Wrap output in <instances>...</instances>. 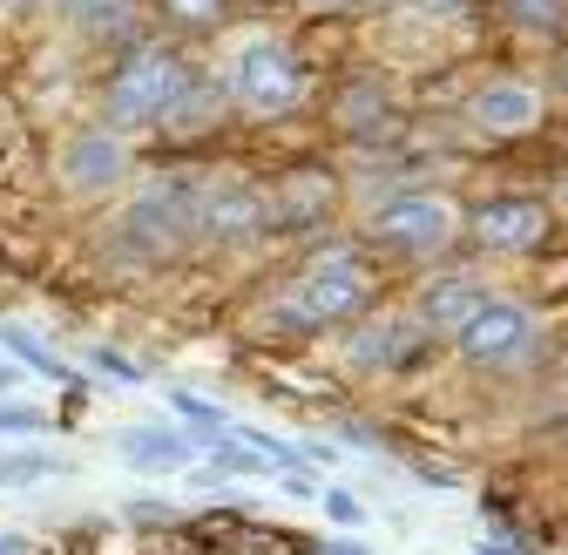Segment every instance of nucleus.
<instances>
[{
    "instance_id": "1",
    "label": "nucleus",
    "mask_w": 568,
    "mask_h": 555,
    "mask_svg": "<svg viewBox=\"0 0 568 555\" xmlns=\"http://www.w3.org/2000/svg\"><path fill=\"white\" fill-rule=\"evenodd\" d=\"M203 170H163L150 183H135L122 196V211L109 224V258L122 264H163L176 251L196 244V218H203Z\"/></svg>"
},
{
    "instance_id": "18",
    "label": "nucleus",
    "mask_w": 568,
    "mask_h": 555,
    "mask_svg": "<svg viewBox=\"0 0 568 555\" xmlns=\"http://www.w3.org/2000/svg\"><path fill=\"white\" fill-rule=\"evenodd\" d=\"M170 413H176L183 427H196L203 441H217V434H231V427H237L231 413H224L217 400H203V393H170Z\"/></svg>"
},
{
    "instance_id": "25",
    "label": "nucleus",
    "mask_w": 568,
    "mask_h": 555,
    "mask_svg": "<svg viewBox=\"0 0 568 555\" xmlns=\"http://www.w3.org/2000/svg\"><path fill=\"white\" fill-rule=\"evenodd\" d=\"M163 515H170L163 495H135V502H129V522H163Z\"/></svg>"
},
{
    "instance_id": "17",
    "label": "nucleus",
    "mask_w": 568,
    "mask_h": 555,
    "mask_svg": "<svg viewBox=\"0 0 568 555\" xmlns=\"http://www.w3.org/2000/svg\"><path fill=\"white\" fill-rule=\"evenodd\" d=\"M48 474H68V461L48 447H0V488H34Z\"/></svg>"
},
{
    "instance_id": "8",
    "label": "nucleus",
    "mask_w": 568,
    "mask_h": 555,
    "mask_svg": "<svg viewBox=\"0 0 568 555\" xmlns=\"http://www.w3.org/2000/svg\"><path fill=\"white\" fill-rule=\"evenodd\" d=\"M251 238H271V190L244 176H210L196 244H251Z\"/></svg>"
},
{
    "instance_id": "16",
    "label": "nucleus",
    "mask_w": 568,
    "mask_h": 555,
    "mask_svg": "<svg viewBox=\"0 0 568 555\" xmlns=\"http://www.w3.org/2000/svg\"><path fill=\"white\" fill-rule=\"evenodd\" d=\"M217 109H224V89L203 82V75H190V89H183L176 109L163 115V135H196L203 122H217Z\"/></svg>"
},
{
    "instance_id": "13",
    "label": "nucleus",
    "mask_w": 568,
    "mask_h": 555,
    "mask_svg": "<svg viewBox=\"0 0 568 555\" xmlns=\"http://www.w3.org/2000/svg\"><path fill=\"white\" fill-rule=\"evenodd\" d=\"M115 454H122L135 474H176V467H190L196 441H190L183 427H170V421H142V427H122V434H115Z\"/></svg>"
},
{
    "instance_id": "11",
    "label": "nucleus",
    "mask_w": 568,
    "mask_h": 555,
    "mask_svg": "<svg viewBox=\"0 0 568 555\" xmlns=\"http://www.w3.org/2000/svg\"><path fill=\"white\" fill-rule=\"evenodd\" d=\"M426 345H434V332L406 312V319H373V325H359V332H352V353H345V360L359 366V373H406Z\"/></svg>"
},
{
    "instance_id": "9",
    "label": "nucleus",
    "mask_w": 568,
    "mask_h": 555,
    "mask_svg": "<svg viewBox=\"0 0 568 555\" xmlns=\"http://www.w3.org/2000/svg\"><path fill=\"white\" fill-rule=\"evenodd\" d=\"M474 244L480 251H501V258H521V251H541L548 244V211L535 196H494L467 218Z\"/></svg>"
},
{
    "instance_id": "28",
    "label": "nucleus",
    "mask_w": 568,
    "mask_h": 555,
    "mask_svg": "<svg viewBox=\"0 0 568 555\" xmlns=\"http://www.w3.org/2000/svg\"><path fill=\"white\" fill-rule=\"evenodd\" d=\"M318 555H373V548H366V542H325Z\"/></svg>"
},
{
    "instance_id": "20",
    "label": "nucleus",
    "mask_w": 568,
    "mask_h": 555,
    "mask_svg": "<svg viewBox=\"0 0 568 555\" xmlns=\"http://www.w3.org/2000/svg\"><path fill=\"white\" fill-rule=\"evenodd\" d=\"M561 14H568V0H508V21L515 28H561Z\"/></svg>"
},
{
    "instance_id": "19",
    "label": "nucleus",
    "mask_w": 568,
    "mask_h": 555,
    "mask_svg": "<svg viewBox=\"0 0 568 555\" xmlns=\"http://www.w3.org/2000/svg\"><path fill=\"white\" fill-rule=\"evenodd\" d=\"M373 122H386V95H379L373 82H359V89L338 102V129H345V135H373Z\"/></svg>"
},
{
    "instance_id": "30",
    "label": "nucleus",
    "mask_w": 568,
    "mask_h": 555,
    "mask_svg": "<svg viewBox=\"0 0 568 555\" xmlns=\"http://www.w3.org/2000/svg\"><path fill=\"white\" fill-rule=\"evenodd\" d=\"M474 555H521L515 542H474Z\"/></svg>"
},
{
    "instance_id": "3",
    "label": "nucleus",
    "mask_w": 568,
    "mask_h": 555,
    "mask_svg": "<svg viewBox=\"0 0 568 555\" xmlns=\"http://www.w3.org/2000/svg\"><path fill=\"white\" fill-rule=\"evenodd\" d=\"M190 89V68H183V54H170V48H129L122 61H115V75H109V89H102V122L115 129V135H129V129H163V115L176 109V95Z\"/></svg>"
},
{
    "instance_id": "15",
    "label": "nucleus",
    "mask_w": 568,
    "mask_h": 555,
    "mask_svg": "<svg viewBox=\"0 0 568 555\" xmlns=\"http://www.w3.org/2000/svg\"><path fill=\"white\" fill-rule=\"evenodd\" d=\"M0 345H8V360H14L21 373H41V380H75V366H68L41 332H28V325H14V319L0 325Z\"/></svg>"
},
{
    "instance_id": "27",
    "label": "nucleus",
    "mask_w": 568,
    "mask_h": 555,
    "mask_svg": "<svg viewBox=\"0 0 568 555\" xmlns=\"http://www.w3.org/2000/svg\"><path fill=\"white\" fill-rule=\"evenodd\" d=\"M0 555H28V535H14V528H0Z\"/></svg>"
},
{
    "instance_id": "26",
    "label": "nucleus",
    "mask_w": 568,
    "mask_h": 555,
    "mask_svg": "<svg viewBox=\"0 0 568 555\" xmlns=\"http://www.w3.org/2000/svg\"><path fill=\"white\" fill-rule=\"evenodd\" d=\"M14 386H21V366H14V360H0V400H8Z\"/></svg>"
},
{
    "instance_id": "23",
    "label": "nucleus",
    "mask_w": 568,
    "mask_h": 555,
    "mask_svg": "<svg viewBox=\"0 0 568 555\" xmlns=\"http://www.w3.org/2000/svg\"><path fill=\"white\" fill-rule=\"evenodd\" d=\"M318 508H325V522H338V528H359V522H366V508H359V495H352V488H325Z\"/></svg>"
},
{
    "instance_id": "7",
    "label": "nucleus",
    "mask_w": 568,
    "mask_h": 555,
    "mask_svg": "<svg viewBox=\"0 0 568 555\" xmlns=\"http://www.w3.org/2000/svg\"><path fill=\"white\" fill-rule=\"evenodd\" d=\"M54 176L68 196H109L115 183H129V135H115L109 122L68 129V143L54 157Z\"/></svg>"
},
{
    "instance_id": "5",
    "label": "nucleus",
    "mask_w": 568,
    "mask_h": 555,
    "mask_svg": "<svg viewBox=\"0 0 568 555\" xmlns=\"http://www.w3.org/2000/svg\"><path fill=\"white\" fill-rule=\"evenodd\" d=\"M231 102H244L251 115H284L298 95H305V75H298V54L284 41H244L231 54V75H224Z\"/></svg>"
},
{
    "instance_id": "24",
    "label": "nucleus",
    "mask_w": 568,
    "mask_h": 555,
    "mask_svg": "<svg viewBox=\"0 0 568 555\" xmlns=\"http://www.w3.org/2000/svg\"><path fill=\"white\" fill-rule=\"evenodd\" d=\"M89 366H95V373H109V380H122V386H135V380H142V366H135V360H122L115 345H95Z\"/></svg>"
},
{
    "instance_id": "21",
    "label": "nucleus",
    "mask_w": 568,
    "mask_h": 555,
    "mask_svg": "<svg viewBox=\"0 0 568 555\" xmlns=\"http://www.w3.org/2000/svg\"><path fill=\"white\" fill-rule=\"evenodd\" d=\"M156 8H163L176 28H217V21H224V0H156Z\"/></svg>"
},
{
    "instance_id": "14",
    "label": "nucleus",
    "mask_w": 568,
    "mask_h": 555,
    "mask_svg": "<svg viewBox=\"0 0 568 555\" xmlns=\"http://www.w3.org/2000/svg\"><path fill=\"white\" fill-rule=\"evenodd\" d=\"M338 183L325 170H292L284 183H271V231H312L332 211Z\"/></svg>"
},
{
    "instance_id": "31",
    "label": "nucleus",
    "mask_w": 568,
    "mask_h": 555,
    "mask_svg": "<svg viewBox=\"0 0 568 555\" xmlns=\"http://www.w3.org/2000/svg\"><path fill=\"white\" fill-rule=\"evenodd\" d=\"M555 203H561V218H568V176H561V183H555Z\"/></svg>"
},
{
    "instance_id": "22",
    "label": "nucleus",
    "mask_w": 568,
    "mask_h": 555,
    "mask_svg": "<svg viewBox=\"0 0 568 555\" xmlns=\"http://www.w3.org/2000/svg\"><path fill=\"white\" fill-rule=\"evenodd\" d=\"M48 413L41 406H21V400H0V441H21V434H41Z\"/></svg>"
},
{
    "instance_id": "6",
    "label": "nucleus",
    "mask_w": 568,
    "mask_h": 555,
    "mask_svg": "<svg viewBox=\"0 0 568 555\" xmlns=\"http://www.w3.org/2000/svg\"><path fill=\"white\" fill-rule=\"evenodd\" d=\"M454 339H460V360H467V366H480V373H508V366L535 360L541 325H535V312H528V305L487 299V305L454 332Z\"/></svg>"
},
{
    "instance_id": "32",
    "label": "nucleus",
    "mask_w": 568,
    "mask_h": 555,
    "mask_svg": "<svg viewBox=\"0 0 568 555\" xmlns=\"http://www.w3.org/2000/svg\"><path fill=\"white\" fill-rule=\"evenodd\" d=\"M312 8H359V0H312Z\"/></svg>"
},
{
    "instance_id": "2",
    "label": "nucleus",
    "mask_w": 568,
    "mask_h": 555,
    "mask_svg": "<svg viewBox=\"0 0 568 555\" xmlns=\"http://www.w3.org/2000/svg\"><path fill=\"white\" fill-rule=\"evenodd\" d=\"M373 271L359 251H318L292 285L277 292L271 319L277 325H292V332H325V325H345V319H359L373 305Z\"/></svg>"
},
{
    "instance_id": "29",
    "label": "nucleus",
    "mask_w": 568,
    "mask_h": 555,
    "mask_svg": "<svg viewBox=\"0 0 568 555\" xmlns=\"http://www.w3.org/2000/svg\"><path fill=\"white\" fill-rule=\"evenodd\" d=\"M406 8H419V14H440V8H467V0H406Z\"/></svg>"
},
{
    "instance_id": "4",
    "label": "nucleus",
    "mask_w": 568,
    "mask_h": 555,
    "mask_svg": "<svg viewBox=\"0 0 568 555\" xmlns=\"http://www.w3.org/2000/svg\"><path fill=\"white\" fill-rule=\"evenodd\" d=\"M454 231H460V211L447 196H426V190H406V196L379 203L373 224H366V238L379 251H399V258H434V251L454 244Z\"/></svg>"
},
{
    "instance_id": "12",
    "label": "nucleus",
    "mask_w": 568,
    "mask_h": 555,
    "mask_svg": "<svg viewBox=\"0 0 568 555\" xmlns=\"http://www.w3.org/2000/svg\"><path fill=\"white\" fill-rule=\"evenodd\" d=\"M467 115H474V129H480V135H501V143H508V135H528V129L541 122V89H535V82L501 75V82L474 89Z\"/></svg>"
},
{
    "instance_id": "10",
    "label": "nucleus",
    "mask_w": 568,
    "mask_h": 555,
    "mask_svg": "<svg viewBox=\"0 0 568 555\" xmlns=\"http://www.w3.org/2000/svg\"><path fill=\"white\" fill-rule=\"evenodd\" d=\"M487 299H494V285H487L480 271H434V278L413 292V319H419L426 332H460Z\"/></svg>"
}]
</instances>
